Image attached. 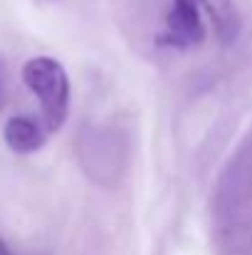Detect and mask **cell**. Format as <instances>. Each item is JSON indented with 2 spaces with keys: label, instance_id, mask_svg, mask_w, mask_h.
Listing matches in <instances>:
<instances>
[{
  "label": "cell",
  "instance_id": "cell-5",
  "mask_svg": "<svg viewBox=\"0 0 252 255\" xmlns=\"http://www.w3.org/2000/svg\"><path fill=\"white\" fill-rule=\"evenodd\" d=\"M0 255H12L10 253V248L5 246V241H2V238H0Z\"/></svg>",
  "mask_w": 252,
  "mask_h": 255
},
{
  "label": "cell",
  "instance_id": "cell-3",
  "mask_svg": "<svg viewBox=\"0 0 252 255\" xmlns=\"http://www.w3.org/2000/svg\"><path fill=\"white\" fill-rule=\"evenodd\" d=\"M47 139V129H42L30 117H12L5 124V144L15 154H35L42 149Z\"/></svg>",
  "mask_w": 252,
  "mask_h": 255
},
{
  "label": "cell",
  "instance_id": "cell-4",
  "mask_svg": "<svg viewBox=\"0 0 252 255\" xmlns=\"http://www.w3.org/2000/svg\"><path fill=\"white\" fill-rule=\"evenodd\" d=\"M198 5L208 12L213 32L223 45H230L238 40L243 20H240V12L233 0H198Z\"/></svg>",
  "mask_w": 252,
  "mask_h": 255
},
{
  "label": "cell",
  "instance_id": "cell-1",
  "mask_svg": "<svg viewBox=\"0 0 252 255\" xmlns=\"http://www.w3.org/2000/svg\"><path fill=\"white\" fill-rule=\"evenodd\" d=\"M22 80L37 97L47 131H57L70 112V77L52 57H32L22 67Z\"/></svg>",
  "mask_w": 252,
  "mask_h": 255
},
{
  "label": "cell",
  "instance_id": "cell-2",
  "mask_svg": "<svg viewBox=\"0 0 252 255\" xmlns=\"http://www.w3.org/2000/svg\"><path fill=\"white\" fill-rule=\"evenodd\" d=\"M198 7H200L198 0H173L166 15V30L161 42L178 50L200 45L205 37V25Z\"/></svg>",
  "mask_w": 252,
  "mask_h": 255
},
{
  "label": "cell",
  "instance_id": "cell-6",
  "mask_svg": "<svg viewBox=\"0 0 252 255\" xmlns=\"http://www.w3.org/2000/svg\"><path fill=\"white\" fill-rule=\"evenodd\" d=\"M0 102H2V87H0Z\"/></svg>",
  "mask_w": 252,
  "mask_h": 255
}]
</instances>
